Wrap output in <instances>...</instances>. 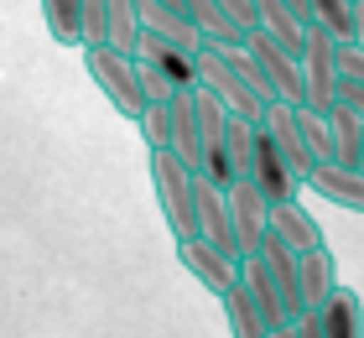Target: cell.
Masks as SVG:
<instances>
[{"mask_svg": "<svg viewBox=\"0 0 364 338\" xmlns=\"http://www.w3.org/2000/svg\"><path fill=\"white\" fill-rule=\"evenodd\" d=\"M172 125H167V151H177L193 172H203V141H198V115H193V94L177 89L172 99Z\"/></svg>", "mask_w": 364, "mask_h": 338, "instance_id": "obj_14", "label": "cell"}, {"mask_svg": "<svg viewBox=\"0 0 364 338\" xmlns=\"http://www.w3.org/2000/svg\"><path fill=\"white\" fill-rule=\"evenodd\" d=\"M84 73L99 83V94H105L125 120H136V115H141L146 94L136 83V58H130V53H114L109 42H89L84 47Z\"/></svg>", "mask_w": 364, "mask_h": 338, "instance_id": "obj_2", "label": "cell"}, {"mask_svg": "<svg viewBox=\"0 0 364 338\" xmlns=\"http://www.w3.org/2000/svg\"><path fill=\"white\" fill-rule=\"evenodd\" d=\"M42 16H47L53 42L78 47V0H42Z\"/></svg>", "mask_w": 364, "mask_h": 338, "instance_id": "obj_23", "label": "cell"}, {"mask_svg": "<svg viewBox=\"0 0 364 338\" xmlns=\"http://www.w3.org/2000/svg\"><path fill=\"white\" fill-rule=\"evenodd\" d=\"M177 260L188 265V276L213 297L240 276V255H224V250H213L208 240H198V234H177Z\"/></svg>", "mask_w": 364, "mask_h": 338, "instance_id": "obj_10", "label": "cell"}, {"mask_svg": "<svg viewBox=\"0 0 364 338\" xmlns=\"http://www.w3.org/2000/svg\"><path fill=\"white\" fill-rule=\"evenodd\" d=\"M136 58H141V63H151L156 73H167L172 89H193V83H198V63H193L188 47L161 42L156 31H146V26H141V37H136Z\"/></svg>", "mask_w": 364, "mask_h": 338, "instance_id": "obj_13", "label": "cell"}, {"mask_svg": "<svg viewBox=\"0 0 364 338\" xmlns=\"http://www.w3.org/2000/svg\"><path fill=\"white\" fill-rule=\"evenodd\" d=\"M240 281H245V292H250V302H255L266 333L281 338V333H287V323H291V312H287V302H281V286L271 281L266 260H260V255H240Z\"/></svg>", "mask_w": 364, "mask_h": 338, "instance_id": "obj_12", "label": "cell"}, {"mask_svg": "<svg viewBox=\"0 0 364 338\" xmlns=\"http://www.w3.org/2000/svg\"><path fill=\"white\" fill-rule=\"evenodd\" d=\"M219 302H224V323H229L235 338H266V323H260V312H255V302H250V292H245L240 276L219 292Z\"/></svg>", "mask_w": 364, "mask_h": 338, "instance_id": "obj_20", "label": "cell"}, {"mask_svg": "<svg viewBox=\"0 0 364 338\" xmlns=\"http://www.w3.org/2000/svg\"><path fill=\"white\" fill-rule=\"evenodd\" d=\"M287 6H291V11H302V16H307V0H287Z\"/></svg>", "mask_w": 364, "mask_h": 338, "instance_id": "obj_32", "label": "cell"}, {"mask_svg": "<svg viewBox=\"0 0 364 338\" xmlns=\"http://www.w3.org/2000/svg\"><path fill=\"white\" fill-rule=\"evenodd\" d=\"M245 53L255 58L271 99H281V105H302V63H296V53H287L281 42H271L266 31H255V26L245 31Z\"/></svg>", "mask_w": 364, "mask_h": 338, "instance_id": "obj_6", "label": "cell"}, {"mask_svg": "<svg viewBox=\"0 0 364 338\" xmlns=\"http://www.w3.org/2000/svg\"><path fill=\"white\" fill-rule=\"evenodd\" d=\"M224 193H229V224H235V250H240V255H255L260 234L271 229V203L260 198V188H255L250 177H235Z\"/></svg>", "mask_w": 364, "mask_h": 338, "instance_id": "obj_9", "label": "cell"}, {"mask_svg": "<svg viewBox=\"0 0 364 338\" xmlns=\"http://www.w3.org/2000/svg\"><path fill=\"white\" fill-rule=\"evenodd\" d=\"M213 6H219L240 31H250V26H255V0H213Z\"/></svg>", "mask_w": 364, "mask_h": 338, "instance_id": "obj_29", "label": "cell"}, {"mask_svg": "<svg viewBox=\"0 0 364 338\" xmlns=\"http://www.w3.org/2000/svg\"><path fill=\"white\" fill-rule=\"evenodd\" d=\"M167 125H172V105L167 99H146L141 105V115H136V130H141V141L146 146H167Z\"/></svg>", "mask_w": 364, "mask_h": 338, "instance_id": "obj_24", "label": "cell"}, {"mask_svg": "<svg viewBox=\"0 0 364 338\" xmlns=\"http://www.w3.org/2000/svg\"><path fill=\"white\" fill-rule=\"evenodd\" d=\"M177 6H182V16H188V21L198 26V37H203V42H219V47L245 42V31L229 21V16L213 6V0H177Z\"/></svg>", "mask_w": 364, "mask_h": 338, "instance_id": "obj_19", "label": "cell"}, {"mask_svg": "<svg viewBox=\"0 0 364 338\" xmlns=\"http://www.w3.org/2000/svg\"><path fill=\"white\" fill-rule=\"evenodd\" d=\"M302 188L323 193L328 203H338V208H349V213H364V172L359 167H343L333 157H323L302 172Z\"/></svg>", "mask_w": 364, "mask_h": 338, "instance_id": "obj_11", "label": "cell"}, {"mask_svg": "<svg viewBox=\"0 0 364 338\" xmlns=\"http://www.w3.org/2000/svg\"><path fill=\"white\" fill-rule=\"evenodd\" d=\"M296 63H302V105L307 110H328L333 94H338V42L328 37L323 26L307 21V37H302Z\"/></svg>", "mask_w": 364, "mask_h": 338, "instance_id": "obj_5", "label": "cell"}, {"mask_svg": "<svg viewBox=\"0 0 364 338\" xmlns=\"http://www.w3.org/2000/svg\"><path fill=\"white\" fill-rule=\"evenodd\" d=\"M338 78L364 83V47L359 42H338Z\"/></svg>", "mask_w": 364, "mask_h": 338, "instance_id": "obj_28", "label": "cell"}, {"mask_svg": "<svg viewBox=\"0 0 364 338\" xmlns=\"http://www.w3.org/2000/svg\"><path fill=\"white\" fill-rule=\"evenodd\" d=\"M296 130H302L307 157H312V162H323V157H328V115H323V110L296 105Z\"/></svg>", "mask_w": 364, "mask_h": 338, "instance_id": "obj_25", "label": "cell"}, {"mask_svg": "<svg viewBox=\"0 0 364 338\" xmlns=\"http://www.w3.org/2000/svg\"><path fill=\"white\" fill-rule=\"evenodd\" d=\"M354 42L364 47V0H354Z\"/></svg>", "mask_w": 364, "mask_h": 338, "instance_id": "obj_31", "label": "cell"}, {"mask_svg": "<svg viewBox=\"0 0 364 338\" xmlns=\"http://www.w3.org/2000/svg\"><path fill=\"white\" fill-rule=\"evenodd\" d=\"M271 229H276L291 250H312V245H323V224L302 208V198H276V203H271Z\"/></svg>", "mask_w": 364, "mask_h": 338, "instance_id": "obj_17", "label": "cell"}, {"mask_svg": "<svg viewBox=\"0 0 364 338\" xmlns=\"http://www.w3.org/2000/svg\"><path fill=\"white\" fill-rule=\"evenodd\" d=\"M359 328H364V302H359V292H349L338 281L323 292L318 307L296 312L287 323V333H296V338H354Z\"/></svg>", "mask_w": 364, "mask_h": 338, "instance_id": "obj_3", "label": "cell"}, {"mask_svg": "<svg viewBox=\"0 0 364 338\" xmlns=\"http://www.w3.org/2000/svg\"><path fill=\"white\" fill-rule=\"evenodd\" d=\"M136 37H141V6H136V0H109L105 42L114 47V53H136Z\"/></svg>", "mask_w": 364, "mask_h": 338, "instance_id": "obj_21", "label": "cell"}, {"mask_svg": "<svg viewBox=\"0 0 364 338\" xmlns=\"http://www.w3.org/2000/svg\"><path fill=\"white\" fill-rule=\"evenodd\" d=\"M245 177L260 188V198H266V203H276V198H296V193H302V177L291 172V162L281 157L276 141L260 130V120H255V146H250V167H245Z\"/></svg>", "mask_w": 364, "mask_h": 338, "instance_id": "obj_8", "label": "cell"}, {"mask_svg": "<svg viewBox=\"0 0 364 338\" xmlns=\"http://www.w3.org/2000/svg\"><path fill=\"white\" fill-rule=\"evenodd\" d=\"M354 167H359V172H364V135H359V162H354Z\"/></svg>", "mask_w": 364, "mask_h": 338, "instance_id": "obj_33", "label": "cell"}, {"mask_svg": "<svg viewBox=\"0 0 364 338\" xmlns=\"http://www.w3.org/2000/svg\"><path fill=\"white\" fill-rule=\"evenodd\" d=\"M130 58H136V53H130ZM136 83H141V94H146V99H172V94H177L172 83H167V73H156V68H151V63H141V58H136Z\"/></svg>", "mask_w": 364, "mask_h": 338, "instance_id": "obj_27", "label": "cell"}, {"mask_svg": "<svg viewBox=\"0 0 364 338\" xmlns=\"http://www.w3.org/2000/svg\"><path fill=\"white\" fill-rule=\"evenodd\" d=\"M105 11L109 0H78V47L105 42Z\"/></svg>", "mask_w": 364, "mask_h": 338, "instance_id": "obj_26", "label": "cell"}, {"mask_svg": "<svg viewBox=\"0 0 364 338\" xmlns=\"http://www.w3.org/2000/svg\"><path fill=\"white\" fill-rule=\"evenodd\" d=\"M198 63V83L219 99V105L229 115H245V120H260V110H266V94L255 89L250 78L240 73V63H235V47H219V42H203L193 53Z\"/></svg>", "mask_w": 364, "mask_h": 338, "instance_id": "obj_1", "label": "cell"}, {"mask_svg": "<svg viewBox=\"0 0 364 338\" xmlns=\"http://www.w3.org/2000/svg\"><path fill=\"white\" fill-rule=\"evenodd\" d=\"M188 234L208 240L213 250H224V255H240L235 250V224H229V193L203 172H198L193 188H188Z\"/></svg>", "mask_w": 364, "mask_h": 338, "instance_id": "obj_4", "label": "cell"}, {"mask_svg": "<svg viewBox=\"0 0 364 338\" xmlns=\"http://www.w3.org/2000/svg\"><path fill=\"white\" fill-rule=\"evenodd\" d=\"M193 167L177 157V151L156 146L151 151V188H156V203H161V218H167L172 234H188V188H193Z\"/></svg>", "mask_w": 364, "mask_h": 338, "instance_id": "obj_7", "label": "cell"}, {"mask_svg": "<svg viewBox=\"0 0 364 338\" xmlns=\"http://www.w3.org/2000/svg\"><path fill=\"white\" fill-rule=\"evenodd\" d=\"M333 99H343V105H349L359 120H364V83H354V78H338V94Z\"/></svg>", "mask_w": 364, "mask_h": 338, "instance_id": "obj_30", "label": "cell"}, {"mask_svg": "<svg viewBox=\"0 0 364 338\" xmlns=\"http://www.w3.org/2000/svg\"><path fill=\"white\" fill-rule=\"evenodd\" d=\"M255 31H266V37L281 42L287 53H302L307 16H302V11H291L287 0H255Z\"/></svg>", "mask_w": 364, "mask_h": 338, "instance_id": "obj_15", "label": "cell"}, {"mask_svg": "<svg viewBox=\"0 0 364 338\" xmlns=\"http://www.w3.org/2000/svg\"><path fill=\"white\" fill-rule=\"evenodd\" d=\"M328 115V157L343 162V167H354L359 162V135H364V120L343 105V99H333V105L323 110Z\"/></svg>", "mask_w": 364, "mask_h": 338, "instance_id": "obj_18", "label": "cell"}, {"mask_svg": "<svg viewBox=\"0 0 364 338\" xmlns=\"http://www.w3.org/2000/svg\"><path fill=\"white\" fill-rule=\"evenodd\" d=\"M307 21L333 42H354V0H307Z\"/></svg>", "mask_w": 364, "mask_h": 338, "instance_id": "obj_22", "label": "cell"}, {"mask_svg": "<svg viewBox=\"0 0 364 338\" xmlns=\"http://www.w3.org/2000/svg\"><path fill=\"white\" fill-rule=\"evenodd\" d=\"M338 281V260L328 245H312V250H296V286H302V312L318 307L323 292Z\"/></svg>", "mask_w": 364, "mask_h": 338, "instance_id": "obj_16", "label": "cell"}]
</instances>
